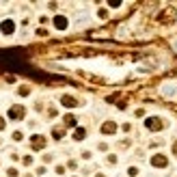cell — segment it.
Masks as SVG:
<instances>
[{
  "mask_svg": "<svg viewBox=\"0 0 177 177\" xmlns=\"http://www.w3.org/2000/svg\"><path fill=\"white\" fill-rule=\"evenodd\" d=\"M24 115H26L24 106H13V108L9 110V119H13V121H19V119H24Z\"/></svg>",
  "mask_w": 177,
  "mask_h": 177,
  "instance_id": "6da1fadb",
  "label": "cell"
},
{
  "mask_svg": "<svg viewBox=\"0 0 177 177\" xmlns=\"http://www.w3.org/2000/svg\"><path fill=\"white\" fill-rule=\"evenodd\" d=\"M145 125H147V128H151V130H160V128H162V123H160L156 117H154V119H147Z\"/></svg>",
  "mask_w": 177,
  "mask_h": 177,
  "instance_id": "7a4b0ae2",
  "label": "cell"
},
{
  "mask_svg": "<svg viewBox=\"0 0 177 177\" xmlns=\"http://www.w3.org/2000/svg\"><path fill=\"white\" fill-rule=\"evenodd\" d=\"M13 28H15V24H13L11 19L2 22V33H5V35H11V33H13Z\"/></svg>",
  "mask_w": 177,
  "mask_h": 177,
  "instance_id": "3957f363",
  "label": "cell"
},
{
  "mask_svg": "<svg viewBox=\"0 0 177 177\" xmlns=\"http://www.w3.org/2000/svg\"><path fill=\"white\" fill-rule=\"evenodd\" d=\"M54 24H56V28H61V30L67 28V19H65L63 15H56V17H54Z\"/></svg>",
  "mask_w": 177,
  "mask_h": 177,
  "instance_id": "277c9868",
  "label": "cell"
},
{
  "mask_svg": "<svg viewBox=\"0 0 177 177\" xmlns=\"http://www.w3.org/2000/svg\"><path fill=\"white\" fill-rule=\"evenodd\" d=\"M102 132H104V134H112V132H117V125H115L112 121H108V123H104Z\"/></svg>",
  "mask_w": 177,
  "mask_h": 177,
  "instance_id": "5b68a950",
  "label": "cell"
},
{
  "mask_svg": "<svg viewBox=\"0 0 177 177\" xmlns=\"http://www.w3.org/2000/svg\"><path fill=\"white\" fill-rule=\"evenodd\" d=\"M151 162H154V166H166V158L164 156H156Z\"/></svg>",
  "mask_w": 177,
  "mask_h": 177,
  "instance_id": "8992f818",
  "label": "cell"
},
{
  "mask_svg": "<svg viewBox=\"0 0 177 177\" xmlns=\"http://www.w3.org/2000/svg\"><path fill=\"white\" fill-rule=\"evenodd\" d=\"M61 102H63V106H67V108L76 106V99H73V97H69V95H65V97L61 99Z\"/></svg>",
  "mask_w": 177,
  "mask_h": 177,
  "instance_id": "52a82bcc",
  "label": "cell"
},
{
  "mask_svg": "<svg viewBox=\"0 0 177 177\" xmlns=\"http://www.w3.org/2000/svg\"><path fill=\"white\" fill-rule=\"evenodd\" d=\"M43 145H45V140H43V138H39V136H33V147H35V149L43 147Z\"/></svg>",
  "mask_w": 177,
  "mask_h": 177,
  "instance_id": "ba28073f",
  "label": "cell"
},
{
  "mask_svg": "<svg viewBox=\"0 0 177 177\" xmlns=\"http://www.w3.org/2000/svg\"><path fill=\"white\" fill-rule=\"evenodd\" d=\"M84 134H87V132H84L82 128H78V130L73 132V138H76V140H82V138H84Z\"/></svg>",
  "mask_w": 177,
  "mask_h": 177,
  "instance_id": "9c48e42d",
  "label": "cell"
},
{
  "mask_svg": "<svg viewBox=\"0 0 177 177\" xmlns=\"http://www.w3.org/2000/svg\"><path fill=\"white\" fill-rule=\"evenodd\" d=\"M65 123H67V125H76V119H73L71 115H67V117H65Z\"/></svg>",
  "mask_w": 177,
  "mask_h": 177,
  "instance_id": "30bf717a",
  "label": "cell"
},
{
  "mask_svg": "<svg viewBox=\"0 0 177 177\" xmlns=\"http://www.w3.org/2000/svg\"><path fill=\"white\" fill-rule=\"evenodd\" d=\"M52 134H54V138H61V136H63V130H61V128H54Z\"/></svg>",
  "mask_w": 177,
  "mask_h": 177,
  "instance_id": "8fae6325",
  "label": "cell"
},
{
  "mask_svg": "<svg viewBox=\"0 0 177 177\" xmlns=\"http://www.w3.org/2000/svg\"><path fill=\"white\" fill-rule=\"evenodd\" d=\"M2 128H5V121H2V119H0V130H2Z\"/></svg>",
  "mask_w": 177,
  "mask_h": 177,
  "instance_id": "7c38bea8",
  "label": "cell"
},
{
  "mask_svg": "<svg viewBox=\"0 0 177 177\" xmlns=\"http://www.w3.org/2000/svg\"><path fill=\"white\" fill-rule=\"evenodd\" d=\"M175 154H177V145H175Z\"/></svg>",
  "mask_w": 177,
  "mask_h": 177,
  "instance_id": "4fadbf2b",
  "label": "cell"
}]
</instances>
